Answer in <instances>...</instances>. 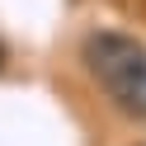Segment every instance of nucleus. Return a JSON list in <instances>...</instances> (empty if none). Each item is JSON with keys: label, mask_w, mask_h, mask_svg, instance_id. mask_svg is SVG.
I'll return each instance as SVG.
<instances>
[{"label": "nucleus", "mask_w": 146, "mask_h": 146, "mask_svg": "<svg viewBox=\"0 0 146 146\" xmlns=\"http://www.w3.org/2000/svg\"><path fill=\"white\" fill-rule=\"evenodd\" d=\"M80 57H85L90 76L108 90V99L123 113H146V47L137 38H127V33H90Z\"/></svg>", "instance_id": "1"}, {"label": "nucleus", "mask_w": 146, "mask_h": 146, "mask_svg": "<svg viewBox=\"0 0 146 146\" xmlns=\"http://www.w3.org/2000/svg\"><path fill=\"white\" fill-rule=\"evenodd\" d=\"M0 66H5V47H0Z\"/></svg>", "instance_id": "2"}]
</instances>
